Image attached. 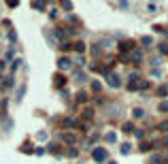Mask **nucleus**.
Wrapping results in <instances>:
<instances>
[{"label": "nucleus", "instance_id": "3", "mask_svg": "<svg viewBox=\"0 0 168 164\" xmlns=\"http://www.w3.org/2000/svg\"><path fill=\"white\" fill-rule=\"evenodd\" d=\"M60 66L66 68V66H70V62H68V60H60Z\"/></svg>", "mask_w": 168, "mask_h": 164}, {"label": "nucleus", "instance_id": "2", "mask_svg": "<svg viewBox=\"0 0 168 164\" xmlns=\"http://www.w3.org/2000/svg\"><path fill=\"white\" fill-rule=\"evenodd\" d=\"M23 94H26V87L21 85L19 90H17V100H21V98H23Z\"/></svg>", "mask_w": 168, "mask_h": 164}, {"label": "nucleus", "instance_id": "1", "mask_svg": "<svg viewBox=\"0 0 168 164\" xmlns=\"http://www.w3.org/2000/svg\"><path fill=\"white\" fill-rule=\"evenodd\" d=\"M94 158L98 160V162L107 160V151H104V149H96V151H94Z\"/></svg>", "mask_w": 168, "mask_h": 164}, {"label": "nucleus", "instance_id": "4", "mask_svg": "<svg viewBox=\"0 0 168 164\" xmlns=\"http://www.w3.org/2000/svg\"><path fill=\"white\" fill-rule=\"evenodd\" d=\"M6 4L9 6H17V0H6Z\"/></svg>", "mask_w": 168, "mask_h": 164}]
</instances>
